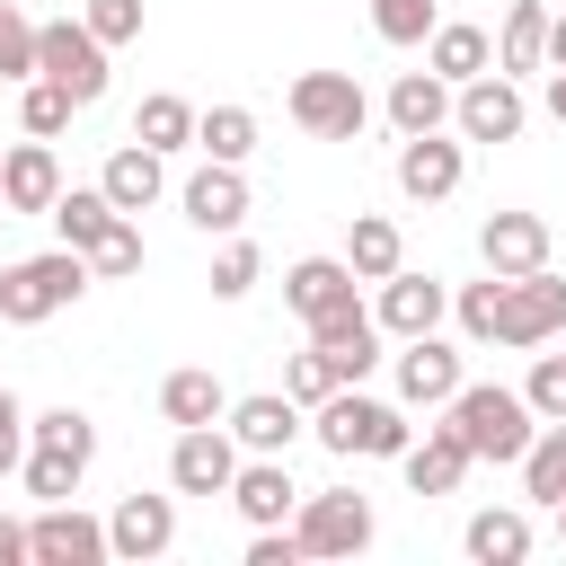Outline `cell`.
Here are the masks:
<instances>
[{
	"instance_id": "obj_12",
	"label": "cell",
	"mask_w": 566,
	"mask_h": 566,
	"mask_svg": "<svg viewBox=\"0 0 566 566\" xmlns=\"http://www.w3.org/2000/svg\"><path fill=\"white\" fill-rule=\"evenodd\" d=\"M371 318H380V336H424V327H442V318H451V283H442V274L398 265V274H380Z\"/></svg>"
},
{
	"instance_id": "obj_36",
	"label": "cell",
	"mask_w": 566,
	"mask_h": 566,
	"mask_svg": "<svg viewBox=\"0 0 566 566\" xmlns=\"http://www.w3.org/2000/svg\"><path fill=\"white\" fill-rule=\"evenodd\" d=\"M88 274H97V283L142 274V221H133V212H115V221H106V239L88 248Z\"/></svg>"
},
{
	"instance_id": "obj_18",
	"label": "cell",
	"mask_w": 566,
	"mask_h": 566,
	"mask_svg": "<svg viewBox=\"0 0 566 566\" xmlns=\"http://www.w3.org/2000/svg\"><path fill=\"white\" fill-rule=\"evenodd\" d=\"M310 345H318V363L336 371V389L380 371V318H371L363 301H354V310H336V318H318V327H310Z\"/></svg>"
},
{
	"instance_id": "obj_35",
	"label": "cell",
	"mask_w": 566,
	"mask_h": 566,
	"mask_svg": "<svg viewBox=\"0 0 566 566\" xmlns=\"http://www.w3.org/2000/svg\"><path fill=\"white\" fill-rule=\"evenodd\" d=\"M71 115H80V106H71V88H53L44 71H35V80H18V133L62 142V133H71Z\"/></svg>"
},
{
	"instance_id": "obj_22",
	"label": "cell",
	"mask_w": 566,
	"mask_h": 566,
	"mask_svg": "<svg viewBox=\"0 0 566 566\" xmlns=\"http://www.w3.org/2000/svg\"><path fill=\"white\" fill-rule=\"evenodd\" d=\"M398 469H407V495H460V478H469L478 460H469V442H460L451 424H424V433L398 451Z\"/></svg>"
},
{
	"instance_id": "obj_48",
	"label": "cell",
	"mask_w": 566,
	"mask_h": 566,
	"mask_svg": "<svg viewBox=\"0 0 566 566\" xmlns=\"http://www.w3.org/2000/svg\"><path fill=\"white\" fill-rule=\"evenodd\" d=\"M548 513H557V539H566V495H557V504H548Z\"/></svg>"
},
{
	"instance_id": "obj_29",
	"label": "cell",
	"mask_w": 566,
	"mask_h": 566,
	"mask_svg": "<svg viewBox=\"0 0 566 566\" xmlns=\"http://www.w3.org/2000/svg\"><path fill=\"white\" fill-rule=\"evenodd\" d=\"M221 416H230V389L203 363H186V371L159 380V424H221Z\"/></svg>"
},
{
	"instance_id": "obj_32",
	"label": "cell",
	"mask_w": 566,
	"mask_h": 566,
	"mask_svg": "<svg viewBox=\"0 0 566 566\" xmlns=\"http://www.w3.org/2000/svg\"><path fill=\"white\" fill-rule=\"evenodd\" d=\"M44 221H53V230H62V248H80V256H88V248H97V239H106V221H115V203H106V195H97V186H62V195H53V212H44Z\"/></svg>"
},
{
	"instance_id": "obj_4",
	"label": "cell",
	"mask_w": 566,
	"mask_h": 566,
	"mask_svg": "<svg viewBox=\"0 0 566 566\" xmlns=\"http://www.w3.org/2000/svg\"><path fill=\"white\" fill-rule=\"evenodd\" d=\"M548 336H566V274H548V265L504 274V301H495V336H486V345L531 354V345H548Z\"/></svg>"
},
{
	"instance_id": "obj_1",
	"label": "cell",
	"mask_w": 566,
	"mask_h": 566,
	"mask_svg": "<svg viewBox=\"0 0 566 566\" xmlns=\"http://www.w3.org/2000/svg\"><path fill=\"white\" fill-rule=\"evenodd\" d=\"M310 433H318V451H336V460H398V451L416 442L407 407H398V398H371L363 380L327 389V398L310 407Z\"/></svg>"
},
{
	"instance_id": "obj_17",
	"label": "cell",
	"mask_w": 566,
	"mask_h": 566,
	"mask_svg": "<svg viewBox=\"0 0 566 566\" xmlns=\"http://www.w3.org/2000/svg\"><path fill=\"white\" fill-rule=\"evenodd\" d=\"M230 504H239V522H248V531H274V522H292V504H301V486H292V469H283V451H239V478H230Z\"/></svg>"
},
{
	"instance_id": "obj_2",
	"label": "cell",
	"mask_w": 566,
	"mask_h": 566,
	"mask_svg": "<svg viewBox=\"0 0 566 566\" xmlns=\"http://www.w3.org/2000/svg\"><path fill=\"white\" fill-rule=\"evenodd\" d=\"M433 416L469 442V460H495V469H513V460L531 451V433H539L531 398H522V389H504V380H460Z\"/></svg>"
},
{
	"instance_id": "obj_26",
	"label": "cell",
	"mask_w": 566,
	"mask_h": 566,
	"mask_svg": "<svg viewBox=\"0 0 566 566\" xmlns=\"http://www.w3.org/2000/svg\"><path fill=\"white\" fill-rule=\"evenodd\" d=\"M424 71L460 88V80H478V71H495V35H486V27H469V18H442V27L424 35Z\"/></svg>"
},
{
	"instance_id": "obj_25",
	"label": "cell",
	"mask_w": 566,
	"mask_h": 566,
	"mask_svg": "<svg viewBox=\"0 0 566 566\" xmlns=\"http://www.w3.org/2000/svg\"><path fill=\"white\" fill-rule=\"evenodd\" d=\"M495 71H548V0H504L495 18Z\"/></svg>"
},
{
	"instance_id": "obj_13",
	"label": "cell",
	"mask_w": 566,
	"mask_h": 566,
	"mask_svg": "<svg viewBox=\"0 0 566 566\" xmlns=\"http://www.w3.org/2000/svg\"><path fill=\"white\" fill-rule=\"evenodd\" d=\"M168 548H177V495H124V504L106 513V557L150 566V557H168Z\"/></svg>"
},
{
	"instance_id": "obj_24",
	"label": "cell",
	"mask_w": 566,
	"mask_h": 566,
	"mask_svg": "<svg viewBox=\"0 0 566 566\" xmlns=\"http://www.w3.org/2000/svg\"><path fill=\"white\" fill-rule=\"evenodd\" d=\"M380 115H389L398 142H407V133H442V124H451V80H433V71H398L389 97H380Z\"/></svg>"
},
{
	"instance_id": "obj_7",
	"label": "cell",
	"mask_w": 566,
	"mask_h": 566,
	"mask_svg": "<svg viewBox=\"0 0 566 566\" xmlns=\"http://www.w3.org/2000/svg\"><path fill=\"white\" fill-rule=\"evenodd\" d=\"M371 504L354 495V486H318V495H301L292 504V539H301V557H363L371 548Z\"/></svg>"
},
{
	"instance_id": "obj_34",
	"label": "cell",
	"mask_w": 566,
	"mask_h": 566,
	"mask_svg": "<svg viewBox=\"0 0 566 566\" xmlns=\"http://www.w3.org/2000/svg\"><path fill=\"white\" fill-rule=\"evenodd\" d=\"M513 469H522V495H531V504H557V495H566V424H539Z\"/></svg>"
},
{
	"instance_id": "obj_39",
	"label": "cell",
	"mask_w": 566,
	"mask_h": 566,
	"mask_svg": "<svg viewBox=\"0 0 566 566\" xmlns=\"http://www.w3.org/2000/svg\"><path fill=\"white\" fill-rule=\"evenodd\" d=\"M0 80H9V88L35 80V18H27L18 0H0Z\"/></svg>"
},
{
	"instance_id": "obj_43",
	"label": "cell",
	"mask_w": 566,
	"mask_h": 566,
	"mask_svg": "<svg viewBox=\"0 0 566 566\" xmlns=\"http://www.w3.org/2000/svg\"><path fill=\"white\" fill-rule=\"evenodd\" d=\"M80 18H88V35H97L106 53H115V44H142V0H88Z\"/></svg>"
},
{
	"instance_id": "obj_23",
	"label": "cell",
	"mask_w": 566,
	"mask_h": 566,
	"mask_svg": "<svg viewBox=\"0 0 566 566\" xmlns=\"http://www.w3.org/2000/svg\"><path fill=\"white\" fill-rule=\"evenodd\" d=\"M478 256H486V274H531V265H548V221L539 212H486Z\"/></svg>"
},
{
	"instance_id": "obj_15",
	"label": "cell",
	"mask_w": 566,
	"mask_h": 566,
	"mask_svg": "<svg viewBox=\"0 0 566 566\" xmlns=\"http://www.w3.org/2000/svg\"><path fill=\"white\" fill-rule=\"evenodd\" d=\"M283 301H292V318H301V327H318V318L354 310V301H363V283H354V265H345V256H292V265H283Z\"/></svg>"
},
{
	"instance_id": "obj_40",
	"label": "cell",
	"mask_w": 566,
	"mask_h": 566,
	"mask_svg": "<svg viewBox=\"0 0 566 566\" xmlns=\"http://www.w3.org/2000/svg\"><path fill=\"white\" fill-rule=\"evenodd\" d=\"M495 301H504V274H486V283H460V292H451V318H460V336H469V345H486V336H495Z\"/></svg>"
},
{
	"instance_id": "obj_19",
	"label": "cell",
	"mask_w": 566,
	"mask_h": 566,
	"mask_svg": "<svg viewBox=\"0 0 566 566\" xmlns=\"http://www.w3.org/2000/svg\"><path fill=\"white\" fill-rule=\"evenodd\" d=\"M230 442L239 451H292L301 433H310V407H292L283 389H248V398H230Z\"/></svg>"
},
{
	"instance_id": "obj_49",
	"label": "cell",
	"mask_w": 566,
	"mask_h": 566,
	"mask_svg": "<svg viewBox=\"0 0 566 566\" xmlns=\"http://www.w3.org/2000/svg\"><path fill=\"white\" fill-rule=\"evenodd\" d=\"M0 221H9V203H0Z\"/></svg>"
},
{
	"instance_id": "obj_27",
	"label": "cell",
	"mask_w": 566,
	"mask_h": 566,
	"mask_svg": "<svg viewBox=\"0 0 566 566\" xmlns=\"http://www.w3.org/2000/svg\"><path fill=\"white\" fill-rule=\"evenodd\" d=\"M336 256L354 265V283H380V274H398V265H407V239H398V221H389V212H354Z\"/></svg>"
},
{
	"instance_id": "obj_21",
	"label": "cell",
	"mask_w": 566,
	"mask_h": 566,
	"mask_svg": "<svg viewBox=\"0 0 566 566\" xmlns=\"http://www.w3.org/2000/svg\"><path fill=\"white\" fill-rule=\"evenodd\" d=\"M97 195H106L115 212H150V203L168 195V159H159L150 142H115L106 168H97Z\"/></svg>"
},
{
	"instance_id": "obj_38",
	"label": "cell",
	"mask_w": 566,
	"mask_h": 566,
	"mask_svg": "<svg viewBox=\"0 0 566 566\" xmlns=\"http://www.w3.org/2000/svg\"><path fill=\"white\" fill-rule=\"evenodd\" d=\"M256 274H265V256L230 230V239H221V256H212V301H248V292H256Z\"/></svg>"
},
{
	"instance_id": "obj_42",
	"label": "cell",
	"mask_w": 566,
	"mask_h": 566,
	"mask_svg": "<svg viewBox=\"0 0 566 566\" xmlns=\"http://www.w3.org/2000/svg\"><path fill=\"white\" fill-rule=\"evenodd\" d=\"M327 389H336V371L318 363V345H301V354H283V398H292V407H318Z\"/></svg>"
},
{
	"instance_id": "obj_11",
	"label": "cell",
	"mask_w": 566,
	"mask_h": 566,
	"mask_svg": "<svg viewBox=\"0 0 566 566\" xmlns=\"http://www.w3.org/2000/svg\"><path fill=\"white\" fill-rule=\"evenodd\" d=\"M27 566H106V522L80 513L71 495L44 504V513L27 522Z\"/></svg>"
},
{
	"instance_id": "obj_20",
	"label": "cell",
	"mask_w": 566,
	"mask_h": 566,
	"mask_svg": "<svg viewBox=\"0 0 566 566\" xmlns=\"http://www.w3.org/2000/svg\"><path fill=\"white\" fill-rule=\"evenodd\" d=\"M53 195H62V159H53V142H9L0 150V203L9 212H53Z\"/></svg>"
},
{
	"instance_id": "obj_41",
	"label": "cell",
	"mask_w": 566,
	"mask_h": 566,
	"mask_svg": "<svg viewBox=\"0 0 566 566\" xmlns=\"http://www.w3.org/2000/svg\"><path fill=\"white\" fill-rule=\"evenodd\" d=\"M522 398H531V416H539V424H566V354H539V363H531V380H522Z\"/></svg>"
},
{
	"instance_id": "obj_14",
	"label": "cell",
	"mask_w": 566,
	"mask_h": 566,
	"mask_svg": "<svg viewBox=\"0 0 566 566\" xmlns=\"http://www.w3.org/2000/svg\"><path fill=\"white\" fill-rule=\"evenodd\" d=\"M177 212H186L203 239H230V230L248 221V177H239L230 159H203V168L177 186Z\"/></svg>"
},
{
	"instance_id": "obj_30",
	"label": "cell",
	"mask_w": 566,
	"mask_h": 566,
	"mask_svg": "<svg viewBox=\"0 0 566 566\" xmlns=\"http://www.w3.org/2000/svg\"><path fill=\"white\" fill-rule=\"evenodd\" d=\"M195 150H203V159H230V168H239V159L256 150V106H239V97L203 106V115H195Z\"/></svg>"
},
{
	"instance_id": "obj_44",
	"label": "cell",
	"mask_w": 566,
	"mask_h": 566,
	"mask_svg": "<svg viewBox=\"0 0 566 566\" xmlns=\"http://www.w3.org/2000/svg\"><path fill=\"white\" fill-rule=\"evenodd\" d=\"M18 460H27V398L0 389V478H18Z\"/></svg>"
},
{
	"instance_id": "obj_3",
	"label": "cell",
	"mask_w": 566,
	"mask_h": 566,
	"mask_svg": "<svg viewBox=\"0 0 566 566\" xmlns=\"http://www.w3.org/2000/svg\"><path fill=\"white\" fill-rule=\"evenodd\" d=\"M88 283H97V274H88V256H80V248L18 256V265H0V318H9V327H44V318H53V310H71Z\"/></svg>"
},
{
	"instance_id": "obj_37",
	"label": "cell",
	"mask_w": 566,
	"mask_h": 566,
	"mask_svg": "<svg viewBox=\"0 0 566 566\" xmlns=\"http://www.w3.org/2000/svg\"><path fill=\"white\" fill-rule=\"evenodd\" d=\"M442 27V0H371V35L380 44H424Z\"/></svg>"
},
{
	"instance_id": "obj_45",
	"label": "cell",
	"mask_w": 566,
	"mask_h": 566,
	"mask_svg": "<svg viewBox=\"0 0 566 566\" xmlns=\"http://www.w3.org/2000/svg\"><path fill=\"white\" fill-rule=\"evenodd\" d=\"M0 566H27V522H0Z\"/></svg>"
},
{
	"instance_id": "obj_9",
	"label": "cell",
	"mask_w": 566,
	"mask_h": 566,
	"mask_svg": "<svg viewBox=\"0 0 566 566\" xmlns=\"http://www.w3.org/2000/svg\"><path fill=\"white\" fill-rule=\"evenodd\" d=\"M389 177H398V195H407V203H451V195H460V177H469V142H451V124H442V133H407Z\"/></svg>"
},
{
	"instance_id": "obj_46",
	"label": "cell",
	"mask_w": 566,
	"mask_h": 566,
	"mask_svg": "<svg viewBox=\"0 0 566 566\" xmlns=\"http://www.w3.org/2000/svg\"><path fill=\"white\" fill-rule=\"evenodd\" d=\"M548 71H566V9H548Z\"/></svg>"
},
{
	"instance_id": "obj_33",
	"label": "cell",
	"mask_w": 566,
	"mask_h": 566,
	"mask_svg": "<svg viewBox=\"0 0 566 566\" xmlns=\"http://www.w3.org/2000/svg\"><path fill=\"white\" fill-rule=\"evenodd\" d=\"M80 478H88V460H80V451H44V442H27V460H18V486H27L35 504L80 495Z\"/></svg>"
},
{
	"instance_id": "obj_28",
	"label": "cell",
	"mask_w": 566,
	"mask_h": 566,
	"mask_svg": "<svg viewBox=\"0 0 566 566\" xmlns=\"http://www.w3.org/2000/svg\"><path fill=\"white\" fill-rule=\"evenodd\" d=\"M531 513H513V504H486V513H469V531H460V548L478 557V566H522L531 557Z\"/></svg>"
},
{
	"instance_id": "obj_10",
	"label": "cell",
	"mask_w": 566,
	"mask_h": 566,
	"mask_svg": "<svg viewBox=\"0 0 566 566\" xmlns=\"http://www.w3.org/2000/svg\"><path fill=\"white\" fill-rule=\"evenodd\" d=\"M230 478H239L230 424H177V442H168V486H177V495H230Z\"/></svg>"
},
{
	"instance_id": "obj_6",
	"label": "cell",
	"mask_w": 566,
	"mask_h": 566,
	"mask_svg": "<svg viewBox=\"0 0 566 566\" xmlns=\"http://www.w3.org/2000/svg\"><path fill=\"white\" fill-rule=\"evenodd\" d=\"M283 106H292V124H301L310 142H354V133L371 124V97H363L354 71H301V80L283 88Z\"/></svg>"
},
{
	"instance_id": "obj_5",
	"label": "cell",
	"mask_w": 566,
	"mask_h": 566,
	"mask_svg": "<svg viewBox=\"0 0 566 566\" xmlns=\"http://www.w3.org/2000/svg\"><path fill=\"white\" fill-rule=\"evenodd\" d=\"M35 71L53 88H71V106L106 97V44L88 35V18H35Z\"/></svg>"
},
{
	"instance_id": "obj_47",
	"label": "cell",
	"mask_w": 566,
	"mask_h": 566,
	"mask_svg": "<svg viewBox=\"0 0 566 566\" xmlns=\"http://www.w3.org/2000/svg\"><path fill=\"white\" fill-rule=\"evenodd\" d=\"M539 106H548V115L566 124V71H548V97H539Z\"/></svg>"
},
{
	"instance_id": "obj_8",
	"label": "cell",
	"mask_w": 566,
	"mask_h": 566,
	"mask_svg": "<svg viewBox=\"0 0 566 566\" xmlns=\"http://www.w3.org/2000/svg\"><path fill=\"white\" fill-rule=\"evenodd\" d=\"M522 124H531V97H522L513 71H478V80L451 88V133L460 142H522Z\"/></svg>"
},
{
	"instance_id": "obj_31",
	"label": "cell",
	"mask_w": 566,
	"mask_h": 566,
	"mask_svg": "<svg viewBox=\"0 0 566 566\" xmlns=\"http://www.w3.org/2000/svg\"><path fill=\"white\" fill-rule=\"evenodd\" d=\"M133 142H150L159 159H168V150H186V142H195V106H186L177 88H150V97L133 106Z\"/></svg>"
},
{
	"instance_id": "obj_16",
	"label": "cell",
	"mask_w": 566,
	"mask_h": 566,
	"mask_svg": "<svg viewBox=\"0 0 566 566\" xmlns=\"http://www.w3.org/2000/svg\"><path fill=\"white\" fill-rule=\"evenodd\" d=\"M460 380H469V371H460V345H442L433 327H424V336H398V407H424V416H433Z\"/></svg>"
}]
</instances>
